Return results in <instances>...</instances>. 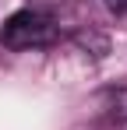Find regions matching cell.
Returning <instances> with one entry per match:
<instances>
[{
	"instance_id": "6da1fadb",
	"label": "cell",
	"mask_w": 127,
	"mask_h": 130,
	"mask_svg": "<svg viewBox=\"0 0 127 130\" xmlns=\"http://www.w3.org/2000/svg\"><path fill=\"white\" fill-rule=\"evenodd\" d=\"M53 39H57V25H53V18H46L39 11L11 14L0 32V42L7 49H39V46H49Z\"/></svg>"
},
{
	"instance_id": "7a4b0ae2",
	"label": "cell",
	"mask_w": 127,
	"mask_h": 130,
	"mask_svg": "<svg viewBox=\"0 0 127 130\" xmlns=\"http://www.w3.org/2000/svg\"><path fill=\"white\" fill-rule=\"evenodd\" d=\"M103 4L113 11V14H124V11H127V0H103Z\"/></svg>"
}]
</instances>
